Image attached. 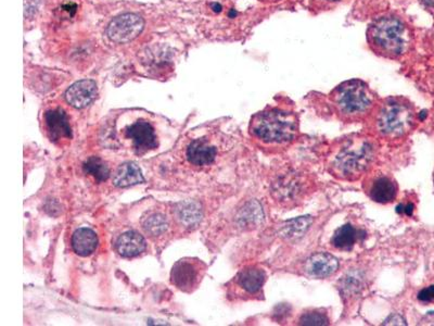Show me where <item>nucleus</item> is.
Here are the masks:
<instances>
[{
  "mask_svg": "<svg viewBox=\"0 0 434 326\" xmlns=\"http://www.w3.org/2000/svg\"><path fill=\"white\" fill-rule=\"evenodd\" d=\"M125 139L130 141V146L136 154H147L158 147V135L150 121L138 117L123 130Z\"/></svg>",
  "mask_w": 434,
  "mask_h": 326,
  "instance_id": "obj_10",
  "label": "nucleus"
},
{
  "mask_svg": "<svg viewBox=\"0 0 434 326\" xmlns=\"http://www.w3.org/2000/svg\"><path fill=\"white\" fill-rule=\"evenodd\" d=\"M379 143L374 136L355 134L339 139L329 149L326 167L333 178L346 182L363 180L374 169Z\"/></svg>",
  "mask_w": 434,
  "mask_h": 326,
  "instance_id": "obj_1",
  "label": "nucleus"
},
{
  "mask_svg": "<svg viewBox=\"0 0 434 326\" xmlns=\"http://www.w3.org/2000/svg\"><path fill=\"white\" fill-rule=\"evenodd\" d=\"M433 183H434V172H433Z\"/></svg>",
  "mask_w": 434,
  "mask_h": 326,
  "instance_id": "obj_27",
  "label": "nucleus"
},
{
  "mask_svg": "<svg viewBox=\"0 0 434 326\" xmlns=\"http://www.w3.org/2000/svg\"><path fill=\"white\" fill-rule=\"evenodd\" d=\"M370 135L387 141L403 139L413 132L418 122L415 106L404 97L390 96L378 100L366 120Z\"/></svg>",
  "mask_w": 434,
  "mask_h": 326,
  "instance_id": "obj_3",
  "label": "nucleus"
},
{
  "mask_svg": "<svg viewBox=\"0 0 434 326\" xmlns=\"http://www.w3.org/2000/svg\"><path fill=\"white\" fill-rule=\"evenodd\" d=\"M339 270L338 259L329 253H314L302 261L300 274L311 279H324L333 277Z\"/></svg>",
  "mask_w": 434,
  "mask_h": 326,
  "instance_id": "obj_12",
  "label": "nucleus"
},
{
  "mask_svg": "<svg viewBox=\"0 0 434 326\" xmlns=\"http://www.w3.org/2000/svg\"><path fill=\"white\" fill-rule=\"evenodd\" d=\"M378 100L374 91L357 78L341 83L329 95L333 113L346 123L366 121Z\"/></svg>",
  "mask_w": 434,
  "mask_h": 326,
  "instance_id": "obj_5",
  "label": "nucleus"
},
{
  "mask_svg": "<svg viewBox=\"0 0 434 326\" xmlns=\"http://www.w3.org/2000/svg\"><path fill=\"white\" fill-rule=\"evenodd\" d=\"M330 323V316L324 308L305 309L294 320L297 325H329Z\"/></svg>",
  "mask_w": 434,
  "mask_h": 326,
  "instance_id": "obj_20",
  "label": "nucleus"
},
{
  "mask_svg": "<svg viewBox=\"0 0 434 326\" xmlns=\"http://www.w3.org/2000/svg\"><path fill=\"white\" fill-rule=\"evenodd\" d=\"M267 277V272L262 266L251 264L245 266L227 284L229 299L237 301L264 299V286Z\"/></svg>",
  "mask_w": 434,
  "mask_h": 326,
  "instance_id": "obj_6",
  "label": "nucleus"
},
{
  "mask_svg": "<svg viewBox=\"0 0 434 326\" xmlns=\"http://www.w3.org/2000/svg\"><path fill=\"white\" fill-rule=\"evenodd\" d=\"M167 226L169 224H167V218L160 213L151 214L143 223V229L151 236H159L167 232Z\"/></svg>",
  "mask_w": 434,
  "mask_h": 326,
  "instance_id": "obj_22",
  "label": "nucleus"
},
{
  "mask_svg": "<svg viewBox=\"0 0 434 326\" xmlns=\"http://www.w3.org/2000/svg\"><path fill=\"white\" fill-rule=\"evenodd\" d=\"M206 270L208 266L200 259L186 257L177 261L173 266L171 283L177 290L190 294L198 290Z\"/></svg>",
  "mask_w": 434,
  "mask_h": 326,
  "instance_id": "obj_7",
  "label": "nucleus"
},
{
  "mask_svg": "<svg viewBox=\"0 0 434 326\" xmlns=\"http://www.w3.org/2000/svg\"><path fill=\"white\" fill-rule=\"evenodd\" d=\"M258 1L265 3V5H275V3H281V1H285V0H258Z\"/></svg>",
  "mask_w": 434,
  "mask_h": 326,
  "instance_id": "obj_25",
  "label": "nucleus"
},
{
  "mask_svg": "<svg viewBox=\"0 0 434 326\" xmlns=\"http://www.w3.org/2000/svg\"><path fill=\"white\" fill-rule=\"evenodd\" d=\"M115 248L120 256L124 258H133L141 255L146 249V240L139 233L128 231L121 235L117 240Z\"/></svg>",
  "mask_w": 434,
  "mask_h": 326,
  "instance_id": "obj_16",
  "label": "nucleus"
},
{
  "mask_svg": "<svg viewBox=\"0 0 434 326\" xmlns=\"http://www.w3.org/2000/svg\"><path fill=\"white\" fill-rule=\"evenodd\" d=\"M221 148L217 139L201 137L193 139L185 148V159L193 167H206L214 165L219 156Z\"/></svg>",
  "mask_w": 434,
  "mask_h": 326,
  "instance_id": "obj_11",
  "label": "nucleus"
},
{
  "mask_svg": "<svg viewBox=\"0 0 434 326\" xmlns=\"http://www.w3.org/2000/svg\"><path fill=\"white\" fill-rule=\"evenodd\" d=\"M249 134L255 145L265 152H286L299 137V117L288 108L268 106L253 115Z\"/></svg>",
  "mask_w": 434,
  "mask_h": 326,
  "instance_id": "obj_2",
  "label": "nucleus"
},
{
  "mask_svg": "<svg viewBox=\"0 0 434 326\" xmlns=\"http://www.w3.org/2000/svg\"><path fill=\"white\" fill-rule=\"evenodd\" d=\"M98 94L97 84L91 80L76 82L65 93V100L72 107L84 109L96 100Z\"/></svg>",
  "mask_w": 434,
  "mask_h": 326,
  "instance_id": "obj_15",
  "label": "nucleus"
},
{
  "mask_svg": "<svg viewBox=\"0 0 434 326\" xmlns=\"http://www.w3.org/2000/svg\"><path fill=\"white\" fill-rule=\"evenodd\" d=\"M48 137L53 143H63L72 139V128L68 115L61 108L48 110L44 117Z\"/></svg>",
  "mask_w": 434,
  "mask_h": 326,
  "instance_id": "obj_14",
  "label": "nucleus"
},
{
  "mask_svg": "<svg viewBox=\"0 0 434 326\" xmlns=\"http://www.w3.org/2000/svg\"><path fill=\"white\" fill-rule=\"evenodd\" d=\"M306 178L294 170L281 173L271 184V195L281 204H297L305 196Z\"/></svg>",
  "mask_w": 434,
  "mask_h": 326,
  "instance_id": "obj_8",
  "label": "nucleus"
},
{
  "mask_svg": "<svg viewBox=\"0 0 434 326\" xmlns=\"http://www.w3.org/2000/svg\"><path fill=\"white\" fill-rule=\"evenodd\" d=\"M361 231L351 223L339 227L331 237V246L341 251H350L359 244L361 240Z\"/></svg>",
  "mask_w": 434,
  "mask_h": 326,
  "instance_id": "obj_17",
  "label": "nucleus"
},
{
  "mask_svg": "<svg viewBox=\"0 0 434 326\" xmlns=\"http://www.w3.org/2000/svg\"><path fill=\"white\" fill-rule=\"evenodd\" d=\"M417 298H418L419 303H422V305H432V303H434V285L422 288L418 292Z\"/></svg>",
  "mask_w": 434,
  "mask_h": 326,
  "instance_id": "obj_23",
  "label": "nucleus"
},
{
  "mask_svg": "<svg viewBox=\"0 0 434 326\" xmlns=\"http://www.w3.org/2000/svg\"><path fill=\"white\" fill-rule=\"evenodd\" d=\"M84 171L98 182L107 181L110 176L109 165L99 156H91L84 165Z\"/></svg>",
  "mask_w": 434,
  "mask_h": 326,
  "instance_id": "obj_21",
  "label": "nucleus"
},
{
  "mask_svg": "<svg viewBox=\"0 0 434 326\" xmlns=\"http://www.w3.org/2000/svg\"><path fill=\"white\" fill-rule=\"evenodd\" d=\"M341 1H342V0H316V3L322 5H337V3H341Z\"/></svg>",
  "mask_w": 434,
  "mask_h": 326,
  "instance_id": "obj_24",
  "label": "nucleus"
},
{
  "mask_svg": "<svg viewBox=\"0 0 434 326\" xmlns=\"http://www.w3.org/2000/svg\"><path fill=\"white\" fill-rule=\"evenodd\" d=\"M143 30V19L134 13H126L117 16L110 23L108 27V36L112 42L125 44L136 38Z\"/></svg>",
  "mask_w": 434,
  "mask_h": 326,
  "instance_id": "obj_13",
  "label": "nucleus"
},
{
  "mask_svg": "<svg viewBox=\"0 0 434 326\" xmlns=\"http://www.w3.org/2000/svg\"><path fill=\"white\" fill-rule=\"evenodd\" d=\"M145 182L141 170L134 162H126L120 165L113 176V185L117 187H128Z\"/></svg>",
  "mask_w": 434,
  "mask_h": 326,
  "instance_id": "obj_18",
  "label": "nucleus"
},
{
  "mask_svg": "<svg viewBox=\"0 0 434 326\" xmlns=\"http://www.w3.org/2000/svg\"><path fill=\"white\" fill-rule=\"evenodd\" d=\"M363 191L374 202L389 205L398 198V184L391 174L381 171H370L363 178Z\"/></svg>",
  "mask_w": 434,
  "mask_h": 326,
  "instance_id": "obj_9",
  "label": "nucleus"
},
{
  "mask_svg": "<svg viewBox=\"0 0 434 326\" xmlns=\"http://www.w3.org/2000/svg\"><path fill=\"white\" fill-rule=\"evenodd\" d=\"M367 44L379 57L396 60L409 51L413 36L403 19L389 13L378 16L367 27Z\"/></svg>",
  "mask_w": 434,
  "mask_h": 326,
  "instance_id": "obj_4",
  "label": "nucleus"
},
{
  "mask_svg": "<svg viewBox=\"0 0 434 326\" xmlns=\"http://www.w3.org/2000/svg\"><path fill=\"white\" fill-rule=\"evenodd\" d=\"M426 8L434 9V0H422Z\"/></svg>",
  "mask_w": 434,
  "mask_h": 326,
  "instance_id": "obj_26",
  "label": "nucleus"
},
{
  "mask_svg": "<svg viewBox=\"0 0 434 326\" xmlns=\"http://www.w3.org/2000/svg\"><path fill=\"white\" fill-rule=\"evenodd\" d=\"M98 246V237L96 233L91 229H80L72 236V247L80 256L86 257L96 251Z\"/></svg>",
  "mask_w": 434,
  "mask_h": 326,
  "instance_id": "obj_19",
  "label": "nucleus"
}]
</instances>
